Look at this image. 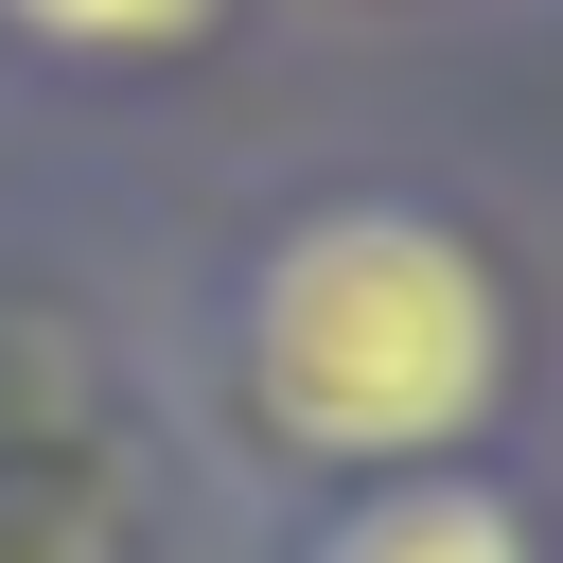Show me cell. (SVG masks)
<instances>
[{
	"label": "cell",
	"mask_w": 563,
	"mask_h": 563,
	"mask_svg": "<svg viewBox=\"0 0 563 563\" xmlns=\"http://www.w3.org/2000/svg\"><path fill=\"white\" fill-rule=\"evenodd\" d=\"M493 387H510V299L440 211L352 194V211H299L246 264V405H264V440L422 475L440 440L493 422Z\"/></svg>",
	"instance_id": "1"
},
{
	"label": "cell",
	"mask_w": 563,
	"mask_h": 563,
	"mask_svg": "<svg viewBox=\"0 0 563 563\" xmlns=\"http://www.w3.org/2000/svg\"><path fill=\"white\" fill-rule=\"evenodd\" d=\"M299 563H528V510L475 493V475H387V493H352Z\"/></svg>",
	"instance_id": "2"
},
{
	"label": "cell",
	"mask_w": 563,
	"mask_h": 563,
	"mask_svg": "<svg viewBox=\"0 0 563 563\" xmlns=\"http://www.w3.org/2000/svg\"><path fill=\"white\" fill-rule=\"evenodd\" d=\"M35 53H176V35H211V0H0Z\"/></svg>",
	"instance_id": "3"
}]
</instances>
